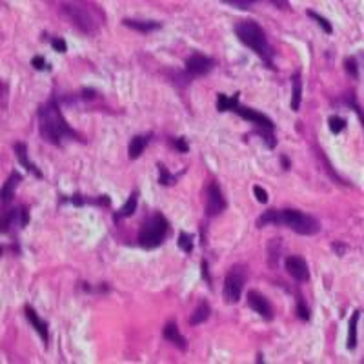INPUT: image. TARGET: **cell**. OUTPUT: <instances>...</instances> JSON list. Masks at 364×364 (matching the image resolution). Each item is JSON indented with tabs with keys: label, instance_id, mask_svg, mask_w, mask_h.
I'll list each match as a JSON object with an SVG mask.
<instances>
[{
	"label": "cell",
	"instance_id": "37",
	"mask_svg": "<svg viewBox=\"0 0 364 364\" xmlns=\"http://www.w3.org/2000/svg\"><path fill=\"white\" fill-rule=\"evenodd\" d=\"M281 162H283V168H284V169H290V168H292V164H290V160H288L286 155H281Z\"/></svg>",
	"mask_w": 364,
	"mask_h": 364
},
{
	"label": "cell",
	"instance_id": "3",
	"mask_svg": "<svg viewBox=\"0 0 364 364\" xmlns=\"http://www.w3.org/2000/svg\"><path fill=\"white\" fill-rule=\"evenodd\" d=\"M235 35H237V39L244 44L246 48L251 49L269 69L275 67L273 66V51L268 42V37H266L264 29L260 28L255 20H240L239 24L235 26Z\"/></svg>",
	"mask_w": 364,
	"mask_h": 364
},
{
	"label": "cell",
	"instance_id": "13",
	"mask_svg": "<svg viewBox=\"0 0 364 364\" xmlns=\"http://www.w3.org/2000/svg\"><path fill=\"white\" fill-rule=\"evenodd\" d=\"M162 335H164V339L168 340V342H171L173 346H177L178 350L186 351V348H188L186 337L180 333V330H178V326H177V322H175V321H169L168 324L164 326Z\"/></svg>",
	"mask_w": 364,
	"mask_h": 364
},
{
	"label": "cell",
	"instance_id": "25",
	"mask_svg": "<svg viewBox=\"0 0 364 364\" xmlns=\"http://www.w3.org/2000/svg\"><path fill=\"white\" fill-rule=\"evenodd\" d=\"M157 168H158V184H162V186H171V184H175V182L178 180V177L184 173L180 171L178 175H173V173L168 171V168H166L162 162H158Z\"/></svg>",
	"mask_w": 364,
	"mask_h": 364
},
{
	"label": "cell",
	"instance_id": "12",
	"mask_svg": "<svg viewBox=\"0 0 364 364\" xmlns=\"http://www.w3.org/2000/svg\"><path fill=\"white\" fill-rule=\"evenodd\" d=\"M29 222V213L24 206L15 208V210L6 211L4 217H2V233H8L11 226H19V228H24Z\"/></svg>",
	"mask_w": 364,
	"mask_h": 364
},
{
	"label": "cell",
	"instance_id": "11",
	"mask_svg": "<svg viewBox=\"0 0 364 364\" xmlns=\"http://www.w3.org/2000/svg\"><path fill=\"white\" fill-rule=\"evenodd\" d=\"M284 268H286L288 275L293 277L299 283H306L310 281V268H308V262L299 255H290L284 260Z\"/></svg>",
	"mask_w": 364,
	"mask_h": 364
},
{
	"label": "cell",
	"instance_id": "15",
	"mask_svg": "<svg viewBox=\"0 0 364 364\" xmlns=\"http://www.w3.org/2000/svg\"><path fill=\"white\" fill-rule=\"evenodd\" d=\"M13 149H15V155H17V158H19V162L24 166L28 171H31L35 175L37 178H42V173H40V169L35 166L31 160H29V157H28V146H26L24 142H17L13 146Z\"/></svg>",
	"mask_w": 364,
	"mask_h": 364
},
{
	"label": "cell",
	"instance_id": "20",
	"mask_svg": "<svg viewBox=\"0 0 364 364\" xmlns=\"http://www.w3.org/2000/svg\"><path fill=\"white\" fill-rule=\"evenodd\" d=\"M211 315V306L210 302L206 301H201L199 304H197V308L193 310V313L190 315V319H188V324L190 326H199V324H204V322L210 319Z\"/></svg>",
	"mask_w": 364,
	"mask_h": 364
},
{
	"label": "cell",
	"instance_id": "30",
	"mask_svg": "<svg viewBox=\"0 0 364 364\" xmlns=\"http://www.w3.org/2000/svg\"><path fill=\"white\" fill-rule=\"evenodd\" d=\"M344 69H346V73H348L351 78L359 77V67H357V60H355L353 57H348L344 60Z\"/></svg>",
	"mask_w": 364,
	"mask_h": 364
},
{
	"label": "cell",
	"instance_id": "18",
	"mask_svg": "<svg viewBox=\"0 0 364 364\" xmlns=\"http://www.w3.org/2000/svg\"><path fill=\"white\" fill-rule=\"evenodd\" d=\"M301 102H302V77H301V71H295L292 75V101H290L292 111L297 113V111L301 110Z\"/></svg>",
	"mask_w": 364,
	"mask_h": 364
},
{
	"label": "cell",
	"instance_id": "36",
	"mask_svg": "<svg viewBox=\"0 0 364 364\" xmlns=\"http://www.w3.org/2000/svg\"><path fill=\"white\" fill-rule=\"evenodd\" d=\"M351 106H353V110L357 111V115H359V119H360V122H362V128H364V113L360 111V108L357 104H355V101L351 99Z\"/></svg>",
	"mask_w": 364,
	"mask_h": 364
},
{
	"label": "cell",
	"instance_id": "16",
	"mask_svg": "<svg viewBox=\"0 0 364 364\" xmlns=\"http://www.w3.org/2000/svg\"><path fill=\"white\" fill-rule=\"evenodd\" d=\"M153 135L151 133H146V135H135L133 139L130 140V146H128V157L130 160H135V158H139L142 155L144 148L149 144Z\"/></svg>",
	"mask_w": 364,
	"mask_h": 364
},
{
	"label": "cell",
	"instance_id": "22",
	"mask_svg": "<svg viewBox=\"0 0 364 364\" xmlns=\"http://www.w3.org/2000/svg\"><path fill=\"white\" fill-rule=\"evenodd\" d=\"M137 206H139V192L135 190L133 193H131L130 197H128V201H126V204L122 208H120L119 211H117L115 215H113V219H115V222H119L120 219H128V217H131L137 211Z\"/></svg>",
	"mask_w": 364,
	"mask_h": 364
},
{
	"label": "cell",
	"instance_id": "8",
	"mask_svg": "<svg viewBox=\"0 0 364 364\" xmlns=\"http://www.w3.org/2000/svg\"><path fill=\"white\" fill-rule=\"evenodd\" d=\"M226 208H228V202H226L224 195H222L221 186L217 182H210V186L206 188V215H221Z\"/></svg>",
	"mask_w": 364,
	"mask_h": 364
},
{
	"label": "cell",
	"instance_id": "34",
	"mask_svg": "<svg viewBox=\"0 0 364 364\" xmlns=\"http://www.w3.org/2000/svg\"><path fill=\"white\" fill-rule=\"evenodd\" d=\"M253 193H255V199L260 202V204H266L268 202V192L260 186H255L253 188Z\"/></svg>",
	"mask_w": 364,
	"mask_h": 364
},
{
	"label": "cell",
	"instance_id": "32",
	"mask_svg": "<svg viewBox=\"0 0 364 364\" xmlns=\"http://www.w3.org/2000/svg\"><path fill=\"white\" fill-rule=\"evenodd\" d=\"M31 66L37 69V71H44V69H49L48 62H46V58L42 57V55H37V57H33V60H31Z\"/></svg>",
	"mask_w": 364,
	"mask_h": 364
},
{
	"label": "cell",
	"instance_id": "2",
	"mask_svg": "<svg viewBox=\"0 0 364 364\" xmlns=\"http://www.w3.org/2000/svg\"><path fill=\"white\" fill-rule=\"evenodd\" d=\"M284 226L299 235H315L321 231V224L315 217L306 215L299 210H268L257 219V228L264 226Z\"/></svg>",
	"mask_w": 364,
	"mask_h": 364
},
{
	"label": "cell",
	"instance_id": "17",
	"mask_svg": "<svg viewBox=\"0 0 364 364\" xmlns=\"http://www.w3.org/2000/svg\"><path fill=\"white\" fill-rule=\"evenodd\" d=\"M24 312H26V319L29 321V324L33 326L35 331H37V333H39V335L42 337L44 342H48V339H49L48 324H46V322H44L42 319H40V317L37 315V312H35V310H33L31 306H26Z\"/></svg>",
	"mask_w": 364,
	"mask_h": 364
},
{
	"label": "cell",
	"instance_id": "24",
	"mask_svg": "<svg viewBox=\"0 0 364 364\" xmlns=\"http://www.w3.org/2000/svg\"><path fill=\"white\" fill-rule=\"evenodd\" d=\"M239 106V93H235L233 97H228L224 93H219L217 95V111H233L235 108Z\"/></svg>",
	"mask_w": 364,
	"mask_h": 364
},
{
	"label": "cell",
	"instance_id": "26",
	"mask_svg": "<svg viewBox=\"0 0 364 364\" xmlns=\"http://www.w3.org/2000/svg\"><path fill=\"white\" fill-rule=\"evenodd\" d=\"M306 15L310 17V19H313L317 22V24L321 26V29L324 31L326 35H331L333 33V28H331V24H330V20L328 19H324L322 15H319V13H315V11H312V10H308L306 11Z\"/></svg>",
	"mask_w": 364,
	"mask_h": 364
},
{
	"label": "cell",
	"instance_id": "1",
	"mask_svg": "<svg viewBox=\"0 0 364 364\" xmlns=\"http://www.w3.org/2000/svg\"><path fill=\"white\" fill-rule=\"evenodd\" d=\"M39 131L42 140L53 144V146H62L66 139H77V133L69 128L67 120L64 119L60 106L57 99L51 97L39 110Z\"/></svg>",
	"mask_w": 364,
	"mask_h": 364
},
{
	"label": "cell",
	"instance_id": "31",
	"mask_svg": "<svg viewBox=\"0 0 364 364\" xmlns=\"http://www.w3.org/2000/svg\"><path fill=\"white\" fill-rule=\"evenodd\" d=\"M169 144L177 149L178 153H188V151H190V146H188V142H186L184 137H180V139H171L169 140Z\"/></svg>",
	"mask_w": 364,
	"mask_h": 364
},
{
	"label": "cell",
	"instance_id": "14",
	"mask_svg": "<svg viewBox=\"0 0 364 364\" xmlns=\"http://www.w3.org/2000/svg\"><path fill=\"white\" fill-rule=\"evenodd\" d=\"M221 2L231 6V8H237V10H240V11H246V10H251L257 2H262V0H221ZM266 2L277 6L281 10H288V8H290L288 0H266Z\"/></svg>",
	"mask_w": 364,
	"mask_h": 364
},
{
	"label": "cell",
	"instance_id": "10",
	"mask_svg": "<svg viewBox=\"0 0 364 364\" xmlns=\"http://www.w3.org/2000/svg\"><path fill=\"white\" fill-rule=\"evenodd\" d=\"M246 299H248V306L251 308L257 315L262 317L264 321H271L273 308H271V302L268 301L266 295H262V293L257 292V290H249Z\"/></svg>",
	"mask_w": 364,
	"mask_h": 364
},
{
	"label": "cell",
	"instance_id": "33",
	"mask_svg": "<svg viewBox=\"0 0 364 364\" xmlns=\"http://www.w3.org/2000/svg\"><path fill=\"white\" fill-rule=\"evenodd\" d=\"M51 48L55 49V51L58 53H66L67 51V44L64 39H60V37H55V39H51Z\"/></svg>",
	"mask_w": 364,
	"mask_h": 364
},
{
	"label": "cell",
	"instance_id": "19",
	"mask_svg": "<svg viewBox=\"0 0 364 364\" xmlns=\"http://www.w3.org/2000/svg\"><path fill=\"white\" fill-rule=\"evenodd\" d=\"M122 24L126 28H131L135 31H139V33H151V31H157L160 28V22L157 20H135V19H124L122 20Z\"/></svg>",
	"mask_w": 364,
	"mask_h": 364
},
{
	"label": "cell",
	"instance_id": "21",
	"mask_svg": "<svg viewBox=\"0 0 364 364\" xmlns=\"http://www.w3.org/2000/svg\"><path fill=\"white\" fill-rule=\"evenodd\" d=\"M20 180H22V175H20L19 171H13L10 177H8V180L4 182V186H2V193H0L4 204H8V202L15 197V190L19 188Z\"/></svg>",
	"mask_w": 364,
	"mask_h": 364
},
{
	"label": "cell",
	"instance_id": "6",
	"mask_svg": "<svg viewBox=\"0 0 364 364\" xmlns=\"http://www.w3.org/2000/svg\"><path fill=\"white\" fill-rule=\"evenodd\" d=\"M233 111L240 119L251 122V124L259 130L260 137H262V140L266 142V146H268L269 149L275 148V144H277V139H275V124H273V120L269 119L268 115H264V113H260V111L257 110H251V108H242V106H237Z\"/></svg>",
	"mask_w": 364,
	"mask_h": 364
},
{
	"label": "cell",
	"instance_id": "29",
	"mask_svg": "<svg viewBox=\"0 0 364 364\" xmlns=\"http://www.w3.org/2000/svg\"><path fill=\"white\" fill-rule=\"evenodd\" d=\"M297 315L301 321H310V310H308L306 302L302 299V295L297 297Z\"/></svg>",
	"mask_w": 364,
	"mask_h": 364
},
{
	"label": "cell",
	"instance_id": "9",
	"mask_svg": "<svg viewBox=\"0 0 364 364\" xmlns=\"http://www.w3.org/2000/svg\"><path fill=\"white\" fill-rule=\"evenodd\" d=\"M184 66H186V73L190 77H202L215 67V60L206 55H201V53H193L192 57L186 58Z\"/></svg>",
	"mask_w": 364,
	"mask_h": 364
},
{
	"label": "cell",
	"instance_id": "27",
	"mask_svg": "<svg viewBox=\"0 0 364 364\" xmlns=\"http://www.w3.org/2000/svg\"><path fill=\"white\" fill-rule=\"evenodd\" d=\"M346 119H342V117H339V115H331L330 119H328V128H330V131L333 135H339L340 131H344L346 130Z\"/></svg>",
	"mask_w": 364,
	"mask_h": 364
},
{
	"label": "cell",
	"instance_id": "4",
	"mask_svg": "<svg viewBox=\"0 0 364 364\" xmlns=\"http://www.w3.org/2000/svg\"><path fill=\"white\" fill-rule=\"evenodd\" d=\"M60 11L69 20V24L75 26L84 35L95 33L104 19V15L101 17V11L97 8H91L84 0H67L62 4Z\"/></svg>",
	"mask_w": 364,
	"mask_h": 364
},
{
	"label": "cell",
	"instance_id": "7",
	"mask_svg": "<svg viewBox=\"0 0 364 364\" xmlns=\"http://www.w3.org/2000/svg\"><path fill=\"white\" fill-rule=\"evenodd\" d=\"M246 279H248V268L246 266H242V264L231 266L224 279V290H222V297L228 304H237L240 301L242 292H244Z\"/></svg>",
	"mask_w": 364,
	"mask_h": 364
},
{
	"label": "cell",
	"instance_id": "35",
	"mask_svg": "<svg viewBox=\"0 0 364 364\" xmlns=\"http://www.w3.org/2000/svg\"><path fill=\"white\" fill-rule=\"evenodd\" d=\"M201 273H202V279H206L208 286L211 288V277H210V268H208V260L202 259L201 262Z\"/></svg>",
	"mask_w": 364,
	"mask_h": 364
},
{
	"label": "cell",
	"instance_id": "5",
	"mask_svg": "<svg viewBox=\"0 0 364 364\" xmlns=\"http://www.w3.org/2000/svg\"><path fill=\"white\" fill-rule=\"evenodd\" d=\"M169 233V222L162 213H153L142 222L139 231V246L144 249H155L162 244Z\"/></svg>",
	"mask_w": 364,
	"mask_h": 364
},
{
	"label": "cell",
	"instance_id": "28",
	"mask_svg": "<svg viewBox=\"0 0 364 364\" xmlns=\"http://www.w3.org/2000/svg\"><path fill=\"white\" fill-rule=\"evenodd\" d=\"M177 244L184 253H192L193 251V237L190 233H186V231H180V233H178Z\"/></svg>",
	"mask_w": 364,
	"mask_h": 364
},
{
	"label": "cell",
	"instance_id": "23",
	"mask_svg": "<svg viewBox=\"0 0 364 364\" xmlns=\"http://www.w3.org/2000/svg\"><path fill=\"white\" fill-rule=\"evenodd\" d=\"M359 319H360V312L355 310L350 322H348V342H346V348H348V350H355V348H357V324H359Z\"/></svg>",
	"mask_w": 364,
	"mask_h": 364
}]
</instances>
